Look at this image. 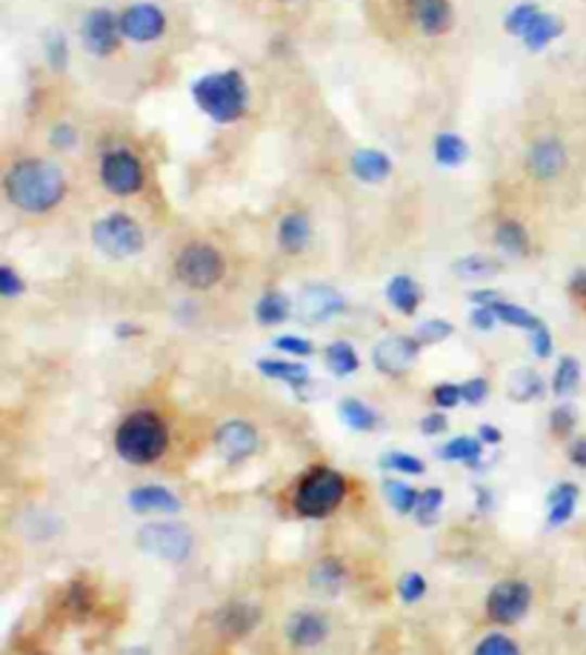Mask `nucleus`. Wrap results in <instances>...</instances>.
I'll return each instance as SVG.
<instances>
[{
  "instance_id": "1",
  "label": "nucleus",
  "mask_w": 586,
  "mask_h": 655,
  "mask_svg": "<svg viewBox=\"0 0 586 655\" xmlns=\"http://www.w3.org/2000/svg\"><path fill=\"white\" fill-rule=\"evenodd\" d=\"M3 189L12 206L40 215V212L55 210L66 196V178L61 166L49 164L43 158H24L9 166Z\"/></svg>"
},
{
  "instance_id": "2",
  "label": "nucleus",
  "mask_w": 586,
  "mask_h": 655,
  "mask_svg": "<svg viewBox=\"0 0 586 655\" xmlns=\"http://www.w3.org/2000/svg\"><path fill=\"white\" fill-rule=\"evenodd\" d=\"M198 110L212 117L215 124H234L246 115L250 106V84L238 70L209 72L192 86Z\"/></svg>"
},
{
  "instance_id": "3",
  "label": "nucleus",
  "mask_w": 586,
  "mask_h": 655,
  "mask_svg": "<svg viewBox=\"0 0 586 655\" xmlns=\"http://www.w3.org/2000/svg\"><path fill=\"white\" fill-rule=\"evenodd\" d=\"M166 444H169V432H166L164 418H157L149 410L129 415L117 427L115 450L129 464H152L166 453Z\"/></svg>"
},
{
  "instance_id": "4",
  "label": "nucleus",
  "mask_w": 586,
  "mask_h": 655,
  "mask_svg": "<svg viewBox=\"0 0 586 655\" xmlns=\"http://www.w3.org/2000/svg\"><path fill=\"white\" fill-rule=\"evenodd\" d=\"M346 495L344 476H337L335 469L315 467L309 476L297 484L295 492V509L304 518H323V515L335 513Z\"/></svg>"
},
{
  "instance_id": "5",
  "label": "nucleus",
  "mask_w": 586,
  "mask_h": 655,
  "mask_svg": "<svg viewBox=\"0 0 586 655\" xmlns=\"http://www.w3.org/2000/svg\"><path fill=\"white\" fill-rule=\"evenodd\" d=\"M94 247L110 257H132L143 250V229L124 212H112L92 227Z\"/></svg>"
},
{
  "instance_id": "6",
  "label": "nucleus",
  "mask_w": 586,
  "mask_h": 655,
  "mask_svg": "<svg viewBox=\"0 0 586 655\" xmlns=\"http://www.w3.org/2000/svg\"><path fill=\"white\" fill-rule=\"evenodd\" d=\"M224 255L209 243H189L175 261V275L189 289H212L224 278Z\"/></svg>"
},
{
  "instance_id": "7",
  "label": "nucleus",
  "mask_w": 586,
  "mask_h": 655,
  "mask_svg": "<svg viewBox=\"0 0 586 655\" xmlns=\"http://www.w3.org/2000/svg\"><path fill=\"white\" fill-rule=\"evenodd\" d=\"M101 180L112 196H135L143 189L141 158L129 149H112L101 158Z\"/></svg>"
},
{
  "instance_id": "8",
  "label": "nucleus",
  "mask_w": 586,
  "mask_h": 655,
  "mask_svg": "<svg viewBox=\"0 0 586 655\" xmlns=\"http://www.w3.org/2000/svg\"><path fill=\"white\" fill-rule=\"evenodd\" d=\"M138 546L143 553L166 558V562H183L192 553V536L180 524H146L138 532Z\"/></svg>"
},
{
  "instance_id": "9",
  "label": "nucleus",
  "mask_w": 586,
  "mask_h": 655,
  "mask_svg": "<svg viewBox=\"0 0 586 655\" xmlns=\"http://www.w3.org/2000/svg\"><path fill=\"white\" fill-rule=\"evenodd\" d=\"M120 17L110 9H92L84 15V24H80V40H84V49L89 55L98 58H110L115 55V49L120 47Z\"/></svg>"
},
{
  "instance_id": "10",
  "label": "nucleus",
  "mask_w": 586,
  "mask_h": 655,
  "mask_svg": "<svg viewBox=\"0 0 586 655\" xmlns=\"http://www.w3.org/2000/svg\"><path fill=\"white\" fill-rule=\"evenodd\" d=\"M532 604V590L526 581H500L489 593L486 601V613L493 618L495 625H515L526 616V609Z\"/></svg>"
},
{
  "instance_id": "11",
  "label": "nucleus",
  "mask_w": 586,
  "mask_h": 655,
  "mask_svg": "<svg viewBox=\"0 0 586 655\" xmlns=\"http://www.w3.org/2000/svg\"><path fill=\"white\" fill-rule=\"evenodd\" d=\"M120 32L135 43H152L166 35V15L155 3H135V7L124 9Z\"/></svg>"
},
{
  "instance_id": "12",
  "label": "nucleus",
  "mask_w": 586,
  "mask_h": 655,
  "mask_svg": "<svg viewBox=\"0 0 586 655\" xmlns=\"http://www.w3.org/2000/svg\"><path fill=\"white\" fill-rule=\"evenodd\" d=\"M346 310L344 295L332 287H323V284H315V287H306L297 298V318L304 324H323V320L335 318Z\"/></svg>"
},
{
  "instance_id": "13",
  "label": "nucleus",
  "mask_w": 586,
  "mask_h": 655,
  "mask_svg": "<svg viewBox=\"0 0 586 655\" xmlns=\"http://www.w3.org/2000/svg\"><path fill=\"white\" fill-rule=\"evenodd\" d=\"M418 358V341L412 338H383L375 347V367L383 375H407Z\"/></svg>"
},
{
  "instance_id": "14",
  "label": "nucleus",
  "mask_w": 586,
  "mask_h": 655,
  "mask_svg": "<svg viewBox=\"0 0 586 655\" xmlns=\"http://www.w3.org/2000/svg\"><path fill=\"white\" fill-rule=\"evenodd\" d=\"M407 9L412 24L423 35H430V38H438V35H446V32L453 29V7H449V0H409Z\"/></svg>"
},
{
  "instance_id": "15",
  "label": "nucleus",
  "mask_w": 586,
  "mask_h": 655,
  "mask_svg": "<svg viewBox=\"0 0 586 655\" xmlns=\"http://www.w3.org/2000/svg\"><path fill=\"white\" fill-rule=\"evenodd\" d=\"M526 166L538 180H556L566 169V149L558 138H540L538 143H532Z\"/></svg>"
},
{
  "instance_id": "16",
  "label": "nucleus",
  "mask_w": 586,
  "mask_h": 655,
  "mask_svg": "<svg viewBox=\"0 0 586 655\" xmlns=\"http://www.w3.org/2000/svg\"><path fill=\"white\" fill-rule=\"evenodd\" d=\"M215 444H218V453L227 461H243L255 453V446H258V432H255V427L246 421H229L218 429Z\"/></svg>"
},
{
  "instance_id": "17",
  "label": "nucleus",
  "mask_w": 586,
  "mask_h": 655,
  "mask_svg": "<svg viewBox=\"0 0 586 655\" xmlns=\"http://www.w3.org/2000/svg\"><path fill=\"white\" fill-rule=\"evenodd\" d=\"M327 618L318 616V613H297V616L290 618V627H286V635H290L295 647H318L327 639Z\"/></svg>"
},
{
  "instance_id": "18",
  "label": "nucleus",
  "mask_w": 586,
  "mask_h": 655,
  "mask_svg": "<svg viewBox=\"0 0 586 655\" xmlns=\"http://www.w3.org/2000/svg\"><path fill=\"white\" fill-rule=\"evenodd\" d=\"M392 158L381 149H358L352 155V175L364 184H381L390 178Z\"/></svg>"
},
{
  "instance_id": "19",
  "label": "nucleus",
  "mask_w": 586,
  "mask_h": 655,
  "mask_svg": "<svg viewBox=\"0 0 586 655\" xmlns=\"http://www.w3.org/2000/svg\"><path fill=\"white\" fill-rule=\"evenodd\" d=\"M278 241H281V250L290 252V255H297V252H304L309 247V241H313V224H309L304 212L283 215L281 227H278Z\"/></svg>"
},
{
  "instance_id": "20",
  "label": "nucleus",
  "mask_w": 586,
  "mask_h": 655,
  "mask_svg": "<svg viewBox=\"0 0 586 655\" xmlns=\"http://www.w3.org/2000/svg\"><path fill=\"white\" fill-rule=\"evenodd\" d=\"M563 35V21L558 15H549V12H538L532 17V24L526 26V32L521 35L524 47L532 52H540L544 47H549L552 40H558Z\"/></svg>"
},
{
  "instance_id": "21",
  "label": "nucleus",
  "mask_w": 586,
  "mask_h": 655,
  "mask_svg": "<svg viewBox=\"0 0 586 655\" xmlns=\"http://www.w3.org/2000/svg\"><path fill=\"white\" fill-rule=\"evenodd\" d=\"M129 504L138 513H178L180 501L164 487H138L129 495Z\"/></svg>"
},
{
  "instance_id": "22",
  "label": "nucleus",
  "mask_w": 586,
  "mask_h": 655,
  "mask_svg": "<svg viewBox=\"0 0 586 655\" xmlns=\"http://www.w3.org/2000/svg\"><path fill=\"white\" fill-rule=\"evenodd\" d=\"M386 301H390L400 315H412L421 304V287L409 278V275H395L386 284Z\"/></svg>"
},
{
  "instance_id": "23",
  "label": "nucleus",
  "mask_w": 586,
  "mask_h": 655,
  "mask_svg": "<svg viewBox=\"0 0 586 655\" xmlns=\"http://www.w3.org/2000/svg\"><path fill=\"white\" fill-rule=\"evenodd\" d=\"M346 581V570L344 564L337 562V558H323L321 564H315L313 576H309V584H313L315 593L323 595H335Z\"/></svg>"
},
{
  "instance_id": "24",
  "label": "nucleus",
  "mask_w": 586,
  "mask_h": 655,
  "mask_svg": "<svg viewBox=\"0 0 586 655\" xmlns=\"http://www.w3.org/2000/svg\"><path fill=\"white\" fill-rule=\"evenodd\" d=\"M258 621V609L250 607V604H229V607L220 609L218 616V627L227 635H243V632H250Z\"/></svg>"
},
{
  "instance_id": "25",
  "label": "nucleus",
  "mask_w": 586,
  "mask_h": 655,
  "mask_svg": "<svg viewBox=\"0 0 586 655\" xmlns=\"http://www.w3.org/2000/svg\"><path fill=\"white\" fill-rule=\"evenodd\" d=\"M578 504V487L575 484H558L556 490L549 492V524L561 527L572 518Z\"/></svg>"
},
{
  "instance_id": "26",
  "label": "nucleus",
  "mask_w": 586,
  "mask_h": 655,
  "mask_svg": "<svg viewBox=\"0 0 586 655\" xmlns=\"http://www.w3.org/2000/svg\"><path fill=\"white\" fill-rule=\"evenodd\" d=\"M432 152H435V161L441 166H461L469 155V147L461 135L455 133H441L432 143Z\"/></svg>"
},
{
  "instance_id": "27",
  "label": "nucleus",
  "mask_w": 586,
  "mask_h": 655,
  "mask_svg": "<svg viewBox=\"0 0 586 655\" xmlns=\"http://www.w3.org/2000/svg\"><path fill=\"white\" fill-rule=\"evenodd\" d=\"M290 313H292V304L283 292H266V295L258 301V306H255V315H258V320L260 324H266V327L281 324V320L290 318Z\"/></svg>"
},
{
  "instance_id": "28",
  "label": "nucleus",
  "mask_w": 586,
  "mask_h": 655,
  "mask_svg": "<svg viewBox=\"0 0 586 655\" xmlns=\"http://www.w3.org/2000/svg\"><path fill=\"white\" fill-rule=\"evenodd\" d=\"M495 241H498L500 250L515 257L530 252V235H526V229L521 227L518 221H504L498 227V232H495Z\"/></svg>"
},
{
  "instance_id": "29",
  "label": "nucleus",
  "mask_w": 586,
  "mask_h": 655,
  "mask_svg": "<svg viewBox=\"0 0 586 655\" xmlns=\"http://www.w3.org/2000/svg\"><path fill=\"white\" fill-rule=\"evenodd\" d=\"M258 367L266 378H275V381L292 383V387L309 383V369L301 367V364H290V361H260Z\"/></svg>"
},
{
  "instance_id": "30",
  "label": "nucleus",
  "mask_w": 586,
  "mask_h": 655,
  "mask_svg": "<svg viewBox=\"0 0 586 655\" xmlns=\"http://www.w3.org/2000/svg\"><path fill=\"white\" fill-rule=\"evenodd\" d=\"M327 364H329V369H332V373L344 378V375H352L355 369H358V352H355V347H352V343L337 341L327 350Z\"/></svg>"
},
{
  "instance_id": "31",
  "label": "nucleus",
  "mask_w": 586,
  "mask_h": 655,
  "mask_svg": "<svg viewBox=\"0 0 586 655\" xmlns=\"http://www.w3.org/2000/svg\"><path fill=\"white\" fill-rule=\"evenodd\" d=\"M495 310V315H498V320H504V324H509V327H521V329H538L544 320L535 318V315L530 313V310H524V306H515V304H507V301H495V304H489Z\"/></svg>"
},
{
  "instance_id": "32",
  "label": "nucleus",
  "mask_w": 586,
  "mask_h": 655,
  "mask_svg": "<svg viewBox=\"0 0 586 655\" xmlns=\"http://www.w3.org/2000/svg\"><path fill=\"white\" fill-rule=\"evenodd\" d=\"M481 450H484V441H475V438H455V441H449V444L441 450V458L469 461V464H475Z\"/></svg>"
},
{
  "instance_id": "33",
  "label": "nucleus",
  "mask_w": 586,
  "mask_h": 655,
  "mask_svg": "<svg viewBox=\"0 0 586 655\" xmlns=\"http://www.w3.org/2000/svg\"><path fill=\"white\" fill-rule=\"evenodd\" d=\"M578 383H581V364L575 358H563L561 364H558L552 390H556L558 395H572V392L578 390Z\"/></svg>"
},
{
  "instance_id": "34",
  "label": "nucleus",
  "mask_w": 586,
  "mask_h": 655,
  "mask_svg": "<svg viewBox=\"0 0 586 655\" xmlns=\"http://www.w3.org/2000/svg\"><path fill=\"white\" fill-rule=\"evenodd\" d=\"M498 269H500L498 261H493V257H481V255L461 257V261L455 264V273L461 275V278H489V275H495Z\"/></svg>"
},
{
  "instance_id": "35",
  "label": "nucleus",
  "mask_w": 586,
  "mask_h": 655,
  "mask_svg": "<svg viewBox=\"0 0 586 655\" xmlns=\"http://www.w3.org/2000/svg\"><path fill=\"white\" fill-rule=\"evenodd\" d=\"M341 418H344V424H349L352 429H360V432L375 427V413L355 399H346L344 404H341Z\"/></svg>"
},
{
  "instance_id": "36",
  "label": "nucleus",
  "mask_w": 586,
  "mask_h": 655,
  "mask_svg": "<svg viewBox=\"0 0 586 655\" xmlns=\"http://www.w3.org/2000/svg\"><path fill=\"white\" fill-rule=\"evenodd\" d=\"M509 392H512V399L515 401H532L544 392V381H540V375H535L532 369H524V373H518L515 378H512Z\"/></svg>"
},
{
  "instance_id": "37",
  "label": "nucleus",
  "mask_w": 586,
  "mask_h": 655,
  "mask_svg": "<svg viewBox=\"0 0 586 655\" xmlns=\"http://www.w3.org/2000/svg\"><path fill=\"white\" fill-rule=\"evenodd\" d=\"M383 492H386V499L398 513H412L415 504H418V495H421V492H415L412 487L400 484V481H386Z\"/></svg>"
},
{
  "instance_id": "38",
  "label": "nucleus",
  "mask_w": 586,
  "mask_h": 655,
  "mask_svg": "<svg viewBox=\"0 0 586 655\" xmlns=\"http://www.w3.org/2000/svg\"><path fill=\"white\" fill-rule=\"evenodd\" d=\"M540 9L538 3H532V0H526V3H518L512 12L507 15V21H504V26H507L509 35H515V38H521L526 32V26L532 24V17L538 15Z\"/></svg>"
},
{
  "instance_id": "39",
  "label": "nucleus",
  "mask_w": 586,
  "mask_h": 655,
  "mask_svg": "<svg viewBox=\"0 0 586 655\" xmlns=\"http://www.w3.org/2000/svg\"><path fill=\"white\" fill-rule=\"evenodd\" d=\"M47 63L55 72H63L66 63H69V47H66L61 32H49L47 35Z\"/></svg>"
},
{
  "instance_id": "40",
  "label": "nucleus",
  "mask_w": 586,
  "mask_h": 655,
  "mask_svg": "<svg viewBox=\"0 0 586 655\" xmlns=\"http://www.w3.org/2000/svg\"><path fill=\"white\" fill-rule=\"evenodd\" d=\"M441 504H444V490H426L418 495V504H415V513H418V518H421V524H432V518H435V513L441 509Z\"/></svg>"
},
{
  "instance_id": "41",
  "label": "nucleus",
  "mask_w": 586,
  "mask_h": 655,
  "mask_svg": "<svg viewBox=\"0 0 586 655\" xmlns=\"http://www.w3.org/2000/svg\"><path fill=\"white\" fill-rule=\"evenodd\" d=\"M475 655H521V650H518L515 641L507 639V635H489V639H484L477 644Z\"/></svg>"
},
{
  "instance_id": "42",
  "label": "nucleus",
  "mask_w": 586,
  "mask_h": 655,
  "mask_svg": "<svg viewBox=\"0 0 586 655\" xmlns=\"http://www.w3.org/2000/svg\"><path fill=\"white\" fill-rule=\"evenodd\" d=\"M453 336V324H446V320H426V324H421L418 327V336H415V341L418 343H438L444 341V338Z\"/></svg>"
},
{
  "instance_id": "43",
  "label": "nucleus",
  "mask_w": 586,
  "mask_h": 655,
  "mask_svg": "<svg viewBox=\"0 0 586 655\" xmlns=\"http://www.w3.org/2000/svg\"><path fill=\"white\" fill-rule=\"evenodd\" d=\"M381 464L390 469H398V473H412V476H421V473H426V469H423V461L412 458V455H400V453L383 455Z\"/></svg>"
},
{
  "instance_id": "44",
  "label": "nucleus",
  "mask_w": 586,
  "mask_h": 655,
  "mask_svg": "<svg viewBox=\"0 0 586 655\" xmlns=\"http://www.w3.org/2000/svg\"><path fill=\"white\" fill-rule=\"evenodd\" d=\"M24 289V278L12 266H0V292H3V298H17Z\"/></svg>"
},
{
  "instance_id": "45",
  "label": "nucleus",
  "mask_w": 586,
  "mask_h": 655,
  "mask_svg": "<svg viewBox=\"0 0 586 655\" xmlns=\"http://www.w3.org/2000/svg\"><path fill=\"white\" fill-rule=\"evenodd\" d=\"M400 599L407 601V604H412V601L421 599L423 593H426V581H423V576H418V572H409V576L400 578Z\"/></svg>"
},
{
  "instance_id": "46",
  "label": "nucleus",
  "mask_w": 586,
  "mask_h": 655,
  "mask_svg": "<svg viewBox=\"0 0 586 655\" xmlns=\"http://www.w3.org/2000/svg\"><path fill=\"white\" fill-rule=\"evenodd\" d=\"M49 143H52L55 149H61V152L72 149L75 143H78V133H75V126L58 124L55 129H52V138H49Z\"/></svg>"
},
{
  "instance_id": "47",
  "label": "nucleus",
  "mask_w": 586,
  "mask_h": 655,
  "mask_svg": "<svg viewBox=\"0 0 586 655\" xmlns=\"http://www.w3.org/2000/svg\"><path fill=\"white\" fill-rule=\"evenodd\" d=\"M572 427H575V410L572 406H558L552 413V432L556 436H570Z\"/></svg>"
},
{
  "instance_id": "48",
  "label": "nucleus",
  "mask_w": 586,
  "mask_h": 655,
  "mask_svg": "<svg viewBox=\"0 0 586 655\" xmlns=\"http://www.w3.org/2000/svg\"><path fill=\"white\" fill-rule=\"evenodd\" d=\"M275 347L283 352H292V355H313V343L306 341V338H295V336H283L275 341Z\"/></svg>"
},
{
  "instance_id": "49",
  "label": "nucleus",
  "mask_w": 586,
  "mask_h": 655,
  "mask_svg": "<svg viewBox=\"0 0 586 655\" xmlns=\"http://www.w3.org/2000/svg\"><path fill=\"white\" fill-rule=\"evenodd\" d=\"M461 392L467 404H481V401L486 399V392H489V383H486L484 378H475V381H469L467 387H461Z\"/></svg>"
},
{
  "instance_id": "50",
  "label": "nucleus",
  "mask_w": 586,
  "mask_h": 655,
  "mask_svg": "<svg viewBox=\"0 0 586 655\" xmlns=\"http://www.w3.org/2000/svg\"><path fill=\"white\" fill-rule=\"evenodd\" d=\"M435 401H438V406H455L458 401L463 399V392L458 390V387H453V383H441V387H435Z\"/></svg>"
},
{
  "instance_id": "51",
  "label": "nucleus",
  "mask_w": 586,
  "mask_h": 655,
  "mask_svg": "<svg viewBox=\"0 0 586 655\" xmlns=\"http://www.w3.org/2000/svg\"><path fill=\"white\" fill-rule=\"evenodd\" d=\"M532 341H535V352H538L540 358H549V352H552V336H549V329L540 324L538 329H532Z\"/></svg>"
},
{
  "instance_id": "52",
  "label": "nucleus",
  "mask_w": 586,
  "mask_h": 655,
  "mask_svg": "<svg viewBox=\"0 0 586 655\" xmlns=\"http://www.w3.org/2000/svg\"><path fill=\"white\" fill-rule=\"evenodd\" d=\"M495 320H498V315H495L493 306H477V310H472V327L477 329H493Z\"/></svg>"
},
{
  "instance_id": "53",
  "label": "nucleus",
  "mask_w": 586,
  "mask_h": 655,
  "mask_svg": "<svg viewBox=\"0 0 586 655\" xmlns=\"http://www.w3.org/2000/svg\"><path fill=\"white\" fill-rule=\"evenodd\" d=\"M421 429L426 432V436H432V432L438 436V432H444V429H446V418H444V415H426V418H423Z\"/></svg>"
},
{
  "instance_id": "54",
  "label": "nucleus",
  "mask_w": 586,
  "mask_h": 655,
  "mask_svg": "<svg viewBox=\"0 0 586 655\" xmlns=\"http://www.w3.org/2000/svg\"><path fill=\"white\" fill-rule=\"evenodd\" d=\"M570 292H572V295H575V298H581V301H586V269H581V273L572 275Z\"/></svg>"
},
{
  "instance_id": "55",
  "label": "nucleus",
  "mask_w": 586,
  "mask_h": 655,
  "mask_svg": "<svg viewBox=\"0 0 586 655\" xmlns=\"http://www.w3.org/2000/svg\"><path fill=\"white\" fill-rule=\"evenodd\" d=\"M570 458L572 464H578V467L586 469V438H581V441H575V444L570 446Z\"/></svg>"
},
{
  "instance_id": "56",
  "label": "nucleus",
  "mask_w": 586,
  "mask_h": 655,
  "mask_svg": "<svg viewBox=\"0 0 586 655\" xmlns=\"http://www.w3.org/2000/svg\"><path fill=\"white\" fill-rule=\"evenodd\" d=\"M469 298H472L477 306H489V304H495V301H500L498 292H493V289H481V292H472Z\"/></svg>"
},
{
  "instance_id": "57",
  "label": "nucleus",
  "mask_w": 586,
  "mask_h": 655,
  "mask_svg": "<svg viewBox=\"0 0 586 655\" xmlns=\"http://www.w3.org/2000/svg\"><path fill=\"white\" fill-rule=\"evenodd\" d=\"M481 441H486V444H498L500 432L493 427H481Z\"/></svg>"
},
{
  "instance_id": "58",
  "label": "nucleus",
  "mask_w": 586,
  "mask_h": 655,
  "mask_svg": "<svg viewBox=\"0 0 586 655\" xmlns=\"http://www.w3.org/2000/svg\"><path fill=\"white\" fill-rule=\"evenodd\" d=\"M120 655H152V653H149V650H124Z\"/></svg>"
},
{
  "instance_id": "59",
  "label": "nucleus",
  "mask_w": 586,
  "mask_h": 655,
  "mask_svg": "<svg viewBox=\"0 0 586 655\" xmlns=\"http://www.w3.org/2000/svg\"><path fill=\"white\" fill-rule=\"evenodd\" d=\"M283 3H292V0H283Z\"/></svg>"
}]
</instances>
